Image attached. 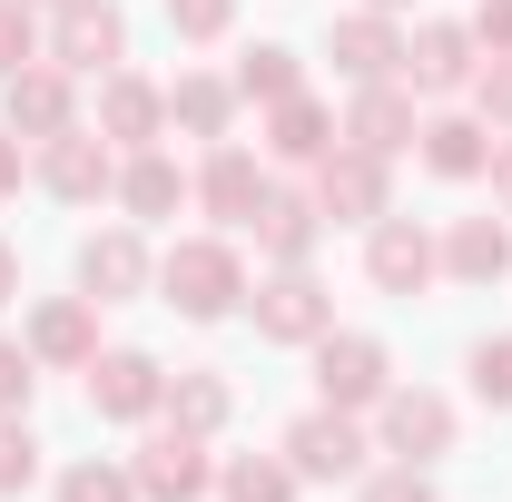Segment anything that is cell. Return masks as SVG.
I'll return each mask as SVG.
<instances>
[{
	"label": "cell",
	"mask_w": 512,
	"mask_h": 502,
	"mask_svg": "<svg viewBox=\"0 0 512 502\" xmlns=\"http://www.w3.org/2000/svg\"><path fill=\"white\" fill-rule=\"evenodd\" d=\"M0 296H20V256L0 247Z\"/></svg>",
	"instance_id": "obj_39"
},
{
	"label": "cell",
	"mask_w": 512,
	"mask_h": 502,
	"mask_svg": "<svg viewBox=\"0 0 512 502\" xmlns=\"http://www.w3.org/2000/svg\"><path fill=\"white\" fill-rule=\"evenodd\" d=\"M424 168H434V178H473V168H493V138L473 119H434L424 128Z\"/></svg>",
	"instance_id": "obj_17"
},
{
	"label": "cell",
	"mask_w": 512,
	"mask_h": 502,
	"mask_svg": "<svg viewBox=\"0 0 512 502\" xmlns=\"http://www.w3.org/2000/svg\"><path fill=\"white\" fill-rule=\"evenodd\" d=\"M30 60H40V30L20 0H0V69H30Z\"/></svg>",
	"instance_id": "obj_31"
},
{
	"label": "cell",
	"mask_w": 512,
	"mask_h": 502,
	"mask_svg": "<svg viewBox=\"0 0 512 502\" xmlns=\"http://www.w3.org/2000/svg\"><path fill=\"white\" fill-rule=\"evenodd\" d=\"M20 188V128H0V197Z\"/></svg>",
	"instance_id": "obj_38"
},
{
	"label": "cell",
	"mask_w": 512,
	"mask_h": 502,
	"mask_svg": "<svg viewBox=\"0 0 512 502\" xmlns=\"http://www.w3.org/2000/svg\"><path fill=\"white\" fill-rule=\"evenodd\" d=\"M10 128H30V138H60L69 128V79L60 69H10Z\"/></svg>",
	"instance_id": "obj_11"
},
{
	"label": "cell",
	"mask_w": 512,
	"mask_h": 502,
	"mask_svg": "<svg viewBox=\"0 0 512 502\" xmlns=\"http://www.w3.org/2000/svg\"><path fill=\"white\" fill-rule=\"evenodd\" d=\"M473 394L483 404H512V345H473Z\"/></svg>",
	"instance_id": "obj_32"
},
{
	"label": "cell",
	"mask_w": 512,
	"mask_h": 502,
	"mask_svg": "<svg viewBox=\"0 0 512 502\" xmlns=\"http://www.w3.org/2000/svg\"><path fill=\"white\" fill-rule=\"evenodd\" d=\"M503 197H512V158H503Z\"/></svg>",
	"instance_id": "obj_40"
},
{
	"label": "cell",
	"mask_w": 512,
	"mask_h": 502,
	"mask_svg": "<svg viewBox=\"0 0 512 502\" xmlns=\"http://www.w3.org/2000/svg\"><path fill=\"white\" fill-rule=\"evenodd\" d=\"M365 276H375L384 296H414V286L434 276V237H424V227H404V217H384L375 247H365Z\"/></svg>",
	"instance_id": "obj_7"
},
{
	"label": "cell",
	"mask_w": 512,
	"mask_h": 502,
	"mask_svg": "<svg viewBox=\"0 0 512 502\" xmlns=\"http://www.w3.org/2000/svg\"><path fill=\"white\" fill-rule=\"evenodd\" d=\"M404 99H394V89H375V99H365V109H355V148H365V158H384V148H404Z\"/></svg>",
	"instance_id": "obj_23"
},
{
	"label": "cell",
	"mask_w": 512,
	"mask_h": 502,
	"mask_svg": "<svg viewBox=\"0 0 512 502\" xmlns=\"http://www.w3.org/2000/svg\"><path fill=\"white\" fill-rule=\"evenodd\" d=\"M444 266H453V276H473V286H483V276H503V266H512L503 217H463V227H453V247H444Z\"/></svg>",
	"instance_id": "obj_18"
},
{
	"label": "cell",
	"mask_w": 512,
	"mask_h": 502,
	"mask_svg": "<svg viewBox=\"0 0 512 502\" xmlns=\"http://www.w3.org/2000/svg\"><path fill=\"white\" fill-rule=\"evenodd\" d=\"M30 355L79 365V355H89V306H40V325H30Z\"/></svg>",
	"instance_id": "obj_22"
},
{
	"label": "cell",
	"mask_w": 512,
	"mask_h": 502,
	"mask_svg": "<svg viewBox=\"0 0 512 502\" xmlns=\"http://www.w3.org/2000/svg\"><path fill=\"white\" fill-rule=\"evenodd\" d=\"M256 207H266V178H256L247 148H217L207 158V217H227V227H256Z\"/></svg>",
	"instance_id": "obj_12"
},
{
	"label": "cell",
	"mask_w": 512,
	"mask_h": 502,
	"mask_svg": "<svg viewBox=\"0 0 512 502\" xmlns=\"http://www.w3.org/2000/svg\"><path fill=\"white\" fill-rule=\"evenodd\" d=\"M119 10H109V0H60V40H50V60L60 69H109L119 60Z\"/></svg>",
	"instance_id": "obj_3"
},
{
	"label": "cell",
	"mask_w": 512,
	"mask_h": 502,
	"mask_svg": "<svg viewBox=\"0 0 512 502\" xmlns=\"http://www.w3.org/2000/svg\"><path fill=\"white\" fill-rule=\"evenodd\" d=\"M138 276H148L138 237H89V247H79V286H89V296H138Z\"/></svg>",
	"instance_id": "obj_15"
},
{
	"label": "cell",
	"mask_w": 512,
	"mask_h": 502,
	"mask_svg": "<svg viewBox=\"0 0 512 502\" xmlns=\"http://www.w3.org/2000/svg\"><path fill=\"white\" fill-rule=\"evenodd\" d=\"M483 109H493V119H512V60L493 69V79H483Z\"/></svg>",
	"instance_id": "obj_37"
},
{
	"label": "cell",
	"mask_w": 512,
	"mask_h": 502,
	"mask_svg": "<svg viewBox=\"0 0 512 502\" xmlns=\"http://www.w3.org/2000/svg\"><path fill=\"white\" fill-rule=\"evenodd\" d=\"M158 119H168V99H158L148 79H109V99H99V128H109V138L148 148V138H158Z\"/></svg>",
	"instance_id": "obj_14"
},
{
	"label": "cell",
	"mask_w": 512,
	"mask_h": 502,
	"mask_svg": "<svg viewBox=\"0 0 512 502\" xmlns=\"http://www.w3.org/2000/svg\"><path fill=\"white\" fill-rule=\"evenodd\" d=\"M30 473H40V443H30V424H20V414H0V493H20Z\"/></svg>",
	"instance_id": "obj_29"
},
{
	"label": "cell",
	"mask_w": 512,
	"mask_h": 502,
	"mask_svg": "<svg viewBox=\"0 0 512 502\" xmlns=\"http://www.w3.org/2000/svg\"><path fill=\"white\" fill-rule=\"evenodd\" d=\"M316 207H325V217H384V158H365V148H335V158H325Z\"/></svg>",
	"instance_id": "obj_10"
},
{
	"label": "cell",
	"mask_w": 512,
	"mask_h": 502,
	"mask_svg": "<svg viewBox=\"0 0 512 502\" xmlns=\"http://www.w3.org/2000/svg\"><path fill=\"white\" fill-rule=\"evenodd\" d=\"M404 79H414V89H463V79H473V40H463V30H424V40L404 50Z\"/></svg>",
	"instance_id": "obj_16"
},
{
	"label": "cell",
	"mask_w": 512,
	"mask_h": 502,
	"mask_svg": "<svg viewBox=\"0 0 512 502\" xmlns=\"http://www.w3.org/2000/svg\"><path fill=\"white\" fill-rule=\"evenodd\" d=\"M119 197L138 207V217H168V207H178V168H168V158H138V168L119 178Z\"/></svg>",
	"instance_id": "obj_24"
},
{
	"label": "cell",
	"mask_w": 512,
	"mask_h": 502,
	"mask_svg": "<svg viewBox=\"0 0 512 502\" xmlns=\"http://www.w3.org/2000/svg\"><path fill=\"white\" fill-rule=\"evenodd\" d=\"M316 384H325L335 414H345V404H384V345H375V335H325Z\"/></svg>",
	"instance_id": "obj_2"
},
{
	"label": "cell",
	"mask_w": 512,
	"mask_h": 502,
	"mask_svg": "<svg viewBox=\"0 0 512 502\" xmlns=\"http://www.w3.org/2000/svg\"><path fill=\"white\" fill-rule=\"evenodd\" d=\"M325 315H335V306H325V286H316V276H296V266H286V276L256 296V325H266L276 345H306V335H325Z\"/></svg>",
	"instance_id": "obj_8"
},
{
	"label": "cell",
	"mask_w": 512,
	"mask_h": 502,
	"mask_svg": "<svg viewBox=\"0 0 512 502\" xmlns=\"http://www.w3.org/2000/svg\"><path fill=\"white\" fill-rule=\"evenodd\" d=\"M60 502H138V473H119V463H79L60 483Z\"/></svg>",
	"instance_id": "obj_27"
},
{
	"label": "cell",
	"mask_w": 512,
	"mask_h": 502,
	"mask_svg": "<svg viewBox=\"0 0 512 502\" xmlns=\"http://www.w3.org/2000/svg\"><path fill=\"white\" fill-rule=\"evenodd\" d=\"M227 10H237V0H168V20H178L188 40H217V30H227Z\"/></svg>",
	"instance_id": "obj_33"
},
{
	"label": "cell",
	"mask_w": 512,
	"mask_h": 502,
	"mask_svg": "<svg viewBox=\"0 0 512 502\" xmlns=\"http://www.w3.org/2000/svg\"><path fill=\"white\" fill-rule=\"evenodd\" d=\"M256 237H266V256L296 266V256L316 247V207H306V197H266V207H256Z\"/></svg>",
	"instance_id": "obj_19"
},
{
	"label": "cell",
	"mask_w": 512,
	"mask_h": 502,
	"mask_svg": "<svg viewBox=\"0 0 512 502\" xmlns=\"http://www.w3.org/2000/svg\"><path fill=\"white\" fill-rule=\"evenodd\" d=\"M138 493H158V502H197V493H207V453H197L188 424L158 434L148 453H138Z\"/></svg>",
	"instance_id": "obj_9"
},
{
	"label": "cell",
	"mask_w": 512,
	"mask_h": 502,
	"mask_svg": "<svg viewBox=\"0 0 512 502\" xmlns=\"http://www.w3.org/2000/svg\"><path fill=\"white\" fill-rule=\"evenodd\" d=\"M168 109H178V119H188L197 138H217V128H227V89H217V79H188V89H178Z\"/></svg>",
	"instance_id": "obj_30"
},
{
	"label": "cell",
	"mask_w": 512,
	"mask_h": 502,
	"mask_svg": "<svg viewBox=\"0 0 512 502\" xmlns=\"http://www.w3.org/2000/svg\"><path fill=\"white\" fill-rule=\"evenodd\" d=\"M89 404H99V414H119V424H138L148 404H168V384H158L148 355H89Z\"/></svg>",
	"instance_id": "obj_4"
},
{
	"label": "cell",
	"mask_w": 512,
	"mask_h": 502,
	"mask_svg": "<svg viewBox=\"0 0 512 502\" xmlns=\"http://www.w3.org/2000/svg\"><path fill=\"white\" fill-rule=\"evenodd\" d=\"M40 178H50V197H99V188H109V148H99L89 128H60Z\"/></svg>",
	"instance_id": "obj_13"
},
{
	"label": "cell",
	"mask_w": 512,
	"mask_h": 502,
	"mask_svg": "<svg viewBox=\"0 0 512 502\" xmlns=\"http://www.w3.org/2000/svg\"><path fill=\"white\" fill-rule=\"evenodd\" d=\"M286 453H296V473H306V483H345V473L365 463V434H355L345 414H306V424L286 434Z\"/></svg>",
	"instance_id": "obj_5"
},
{
	"label": "cell",
	"mask_w": 512,
	"mask_h": 502,
	"mask_svg": "<svg viewBox=\"0 0 512 502\" xmlns=\"http://www.w3.org/2000/svg\"><path fill=\"white\" fill-rule=\"evenodd\" d=\"M325 148H335V128L316 99H276V158H325Z\"/></svg>",
	"instance_id": "obj_21"
},
{
	"label": "cell",
	"mask_w": 512,
	"mask_h": 502,
	"mask_svg": "<svg viewBox=\"0 0 512 502\" xmlns=\"http://www.w3.org/2000/svg\"><path fill=\"white\" fill-rule=\"evenodd\" d=\"M365 502H434V493H424V473L404 463V473H384V483H375V493H365Z\"/></svg>",
	"instance_id": "obj_35"
},
{
	"label": "cell",
	"mask_w": 512,
	"mask_h": 502,
	"mask_svg": "<svg viewBox=\"0 0 512 502\" xmlns=\"http://www.w3.org/2000/svg\"><path fill=\"white\" fill-rule=\"evenodd\" d=\"M237 296H247V276H237V256H227V247L197 237V247L168 256V306H178V315H227Z\"/></svg>",
	"instance_id": "obj_1"
},
{
	"label": "cell",
	"mask_w": 512,
	"mask_h": 502,
	"mask_svg": "<svg viewBox=\"0 0 512 502\" xmlns=\"http://www.w3.org/2000/svg\"><path fill=\"white\" fill-rule=\"evenodd\" d=\"M473 30H483L493 50H512V0H483V20H473Z\"/></svg>",
	"instance_id": "obj_36"
},
{
	"label": "cell",
	"mask_w": 512,
	"mask_h": 502,
	"mask_svg": "<svg viewBox=\"0 0 512 502\" xmlns=\"http://www.w3.org/2000/svg\"><path fill=\"white\" fill-rule=\"evenodd\" d=\"M335 60H345V79H384L404 50H394V30H384V20H345V30H335Z\"/></svg>",
	"instance_id": "obj_20"
},
{
	"label": "cell",
	"mask_w": 512,
	"mask_h": 502,
	"mask_svg": "<svg viewBox=\"0 0 512 502\" xmlns=\"http://www.w3.org/2000/svg\"><path fill=\"white\" fill-rule=\"evenodd\" d=\"M237 89H247V99H296V60H286V50H247Z\"/></svg>",
	"instance_id": "obj_28"
},
{
	"label": "cell",
	"mask_w": 512,
	"mask_h": 502,
	"mask_svg": "<svg viewBox=\"0 0 512 502\" xmlns=\"http://www.w3.org/2000/svg\"><path fill=\"white\" fill-rule=\"evenodd\" d=\"M168 404H178L188 434H207V424L227 414V384H217V375H178V384H168Z\"/></svg>",
	"instance_id": "obj_26"
},
{
	"label": "cell",
	"mask_w": 512,
	"mask_h": 502,
	"mask_svg": "<svg viewBox=\"0 0 512 502\" xmlns=\"http://www.w3.org/2000/svg\"><path fill=\"white\" fill-rule=\"evenodd\" d=\"M227 502H296V473L286 463H227Z\"/></svg>",
	"instance_id": "obj_25"
},
{
	"label": "cell",
	"mask_w": 512,
	"mask_h": 502,
	"mask_svg": "<svg viewBox=\"0 0 512 502\" xmlns=\"http://www.w3.org/2000/svg\"><path fill=\"white\" fill-rule=\"evenodd\" d=\"M375 10H404V0H375Z\"/></svg>",
	"instance_id": "obj_41"
},
{
	"label": "cell",
	"mask_w": 512,
	"mask_h": 502,
	"mask_svg": "<svg viewBox=\"0 0 512 502\" xmlns=\"http://www.w3.org/2000/svg\"><path fill=\"white\" fill-rule=\"evenodd\" d=\"M30 404V345H0V414Z\"/></svg>",
	"instance_id": "obj_34"
},
{
	"label": "cell",
	"mask_w": 512,
	"mask_h": 502,
	"mask_svg": "<svg viewBox=\"0 0 512 502\" xmlns=\"http://www.w3.org/2000/svg\"><path fill=\"white\" fill-rule=\"evenodd\" d=\"M384 443H394L404 463H434L453 443V404L444 394H384Z\"/></svg>",
	"instance_id": "obj_6"
}]
</instances>
